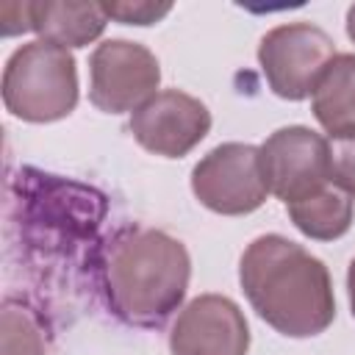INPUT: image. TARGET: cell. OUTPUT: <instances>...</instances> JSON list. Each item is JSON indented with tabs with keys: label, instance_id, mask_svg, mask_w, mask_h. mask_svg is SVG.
I'll return each instance as SVG.
<instances>
[{
	"label": "cell",
	"instance_id": "obj_8",
	"mask_svg": "<svg viewBox=\"0 0 355 355\" xmlns=\"http://www.w3.org/2000/svg\"><path fill=\"white\" fill-rule=\"evenodd\" d=\"M211 130V111L202 100L180 92L164 89L130 114L133 139L153 155L183 158L189 155Z\"/></svg>",
	"mask_w": 355,
	"mask_h": 355
},
{
	"label": "cell",
	"instance_id": "obj_3",
	"mask_svg": "<svg viewBox=\"0 0 355 355\" xmlns=\"http://www.w3.org/2000/svg\"><path fill=\"white\" fill-rule=\"evenodd\" d=\"M6 111L22 122H58L78 105L75 55L53 42L33 39L17 47L3 67Z\"/></svg>",
	"mask_w": 355,
	"mask_h": 355
},
{
	"label": "cell",
	"instance_id": "obj_4",
	"mask_svg": "<svg viewBox=\"0 0 355 355\" xmlns=\"http://www.w3.org/2000/svg\"><path fill=\"white\" fill-rule=\"evenodd\" d=\"M333 58L336 42L313 22L275 25L258 44V64L269 89L291 103L313 94Z\"/></svg>",
	"mask_w": 355,
	"mask_h": 355
},
{
	"label": "cell",
	"instance_id": "obj_13",
	"mask_svg": "<svg viewBox=\"0 0 355 355\" xmlns=\"http://www.w3.org/2000/svg\"><path fill=\"white\" fill-rule=\"evenodd\" d=\"M3 355H47V338L39 316L19 300H6L0 311Z\"/></svg>",
	"mask_w": 355,
	"mask_h": 355
},
{
	"label": "cell",
	"instance_id": "obj_1",
	"mask_svg": "<svg viewBox=\"0 0 355 355\" xmlns=\"http://www.w3.org/2000/svg\"><path fill=\"white\" fill-rule=\"evenodd\" d=\"M239 283L252 311L288 338L319 336L336 319V294L324 261L280 233L258 236L244 247Z\"/></svg>",
	"mask_w": 355,
	"mask_h": 355
},
{
	"label": "cell",
	"instance_id": "obj_15",
	"mask_svg": "<svg viewBox=\"0 0 355 355\" xmlns=\"http://www.w3.org/2000/svg\"><path fill=\"white\" fill-rule=\"evenodd\" d=\"M103 11L108 14V19H116L122 25H155L172 11V3L122 0V3H103Z\"/></svg>",
	"mask_w": 355,
	"mask_h": 355
},
{
	"label": "cell",
	"instance_id": "obj_10",
	"mask_svg": "<svg viewBox=\"0 0 355 355\" xmlns=\"http://www.w3.org/2000/svg\"><path fill=\"white\" fill-rule=\"evenodd\" d=\"M108 14L103 3L89 0H33L31 3V28L39 39L61 44L67 50L86 47L103 36Z\"/></svg>",
	"mask_w": 355,
	"mask_h": 355
},
{
	"label": "cell",
	"instance_id": "obj_12",
	"mask_svg": "<svg viewBox=\"0 0 355 355\" xmlns=\"http://www.w3.org/2000/svg\"><path fill=\"white\" fill-rule=\"evenodd\" d=\"M294 227L313 241H336L341 239L355 219V194L344 191L336 183H327L316 194L286 205Z\"/></svg>",
	"mask_w": 355,
	"mask_h": 355
},
{
	"label": "cell",
	"instance_id": "obj_17",
	"mask_svg": "<svg viewBox=\"0 0 355 355\" xmlns=\"http://www.w3.org/2000/svg\"><path fill=\"white\" fill-rule=\"evenodd\" d=\"M347 294H349V311L355 319V258L349 261V269H347Z\"/></svg>",
	"mask_w": 355,
	"mask_h": 355
},
{
	"label": "cell",
	"instance_id": "obj_7",
	"mask_svg": "<svg viewBox=\"0 0 355 355\" xmlns=\"http://www.w3.org/2000/svg\"><path fill=\"white\" fill-rule=\"evenodd\" d=\"M258 155L269 194L286 205L300 202L333 183L327 139L305 125L277 128L258 147Z\"/></svg>",
	"mask_w": 355,
	"mask_h": 355
},
{
	"label": "cell",
	"instance_id": "obj_9",
	"mask_svg": "<svg viewBox=\"0 0 355 355\" xmlns=\"http://www.w3.org/2000/svg\"><path fill=\"white\" fill-rule=\"evenodd\" d=\"M172 355H247L250 324L244 311L225 294L189 300L169 330Z\"/></svg>",
	"mask_w": 355,
	"mask_h": 355
},
{
	"label": "cell",
	"instance_id": "obj_16",
	"mask_svg": "<svg viewBox=\"0 0 355 355\" xmlns=\"http://www.w3.org/2000/svg\"><path fill=\"white\" fill-rule=\"evenodd\" d=\"M0 31L3 36L28 33L31 28V3H3L0 6Z\"/></svg>",
	"mask_w": 355,
	"mask_h": 355
},
{
	"label": "cell",
	"instance_id": "obj_11",
	"mask_svg": "<svg viewBox=\"0 0 355 355\" xmlns=\"http://www.w3.org/2000/svg\"><path fill=\"white\" fill-rule=\"evenodd\" d=\"M311 111L327 139L355 133V53H336L311 94Z\"/></svg>",
	"mask_w": 355,
	"mask_h": 355
},
{
	"label": "cell",
	"instance_id": "obj_2",
	"mask_svg": "<svg viewBox=\"0 0 355 355\" xmlns=\"http://www.w3.org/2000/svg\"><path fill=\"white\" fill-rule=\"evenodd\" d=\"M191 258L180 239L158 227L119 230L103 258V288L111 313L144 330H158L183 308Z\"/></svg>",
	"mask_w": 355,
	"mask_h": 355
},
{
	"label": "cell",
	"instance_id": "obj_18",
	"mask_svg": "<svg viewBox=\"0 0 355 355\" xmlns=\"http://www.w3.org/2000/svg\"><path fill=\"white\" fill-rule=\"evenodd\" d=\"M347 36L355 42V3L347 8Z\"/></svg>",
	"mask_w": 355,
	"mask_h": 355
},
{
	"label": "cell",
	"instance_id": "obj_5",
	"mask_svg": "<svg viewBox=\"0 0 355 355\" xmlns=\"http://www.w3.org/2000/svg\"><path fill=\"white\" fill-rule=\"evenodd\" d=\"M155 53L130 39H105L89 55V103L105 114H125L158 94Z\"/></svg>",
	"mask_w": 355,
	"mask_h": 355
},
{
	"label": "cell",
	"instance_id": "obj_14",
	"mask_svg": "<svg viewBox=\"0 0 355 355\" xmlns=\"http://www.w3.org/2000/svg\"><path fill=\"white\" fill-rule=\"evenodd\" d=\"M327 150H330V180L344 191L355 194V133L330 136Z\"/></svg>",
	"mask_w": 355,
	"mask_h": 355
},
{
	"label": "cell",
	"instance_id": "obj_6",
	"mask_svg": "<svg viewBox=\"0 0 355 355\" xmlns=\"http://www.w3.org/2000/svg\"><path fill=\"white\" fill-rule=\"evenodd\" d=\"M191 191L200 205L222 216L258 211L269 197L258 147L244 141H225L214 147L191 169Z\"/></svg>",
	"mask_w": 355,
	"mask_h": 355
}]
</instances>
